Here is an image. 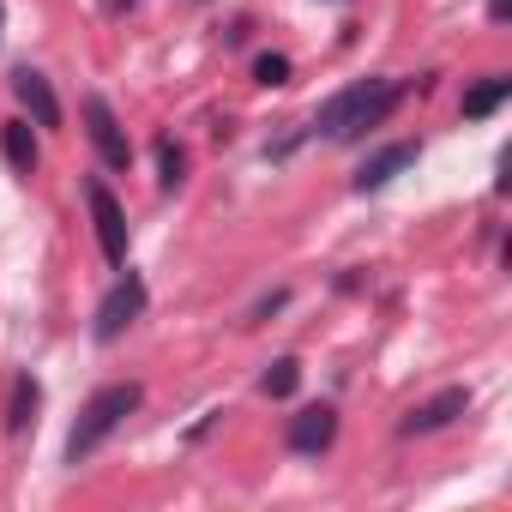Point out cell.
Returning <instances> with one entry per match:
<instances>
[{
	"instance_id": "cell-1",
	"label": "cell",
	"mask_w": 512,
	"mask_h": 512,
	"mask_svg": "<svg viewBox=\"0 0 512 512\" xmlns=\"http://www.w3.org/2000/svg\"><path fill=\"white\" fill-rule=\"evenodd\" d=\"M404 91H410V85H398V79H356V85H344L338 97L320 103L314 127H320L326 139H356V133L380 127V121L404 103Z\"/></svg>"
},
{
	"instance_id": "cell-2",
	"label": "cell",
	"mask_w": 512,
	"mask_h": 512,
	"mask_svg": "<svg viewBox=\"0 0 512 512\" xmlns=\"http://www.w3.org/2000/svg\"><path fill=\"white\" fill-rule=\"evenodd\" d=\"M145 404V386L139 380H115V386H97L91 398H85V410H79V422H73V434H67V464H85L133 410Z\"/></svg>"
},
{
	"instance_id": "cell-3",
	"label": "cell",
	"mask_w": 512,
	"mask_h": 512,
	"mask_svg": "<svg viewBox=\"0 0 512 512\" xmlns=\"http://www.w3.org/2000/svg\"><path fill=\"white\" fill-rule=\"evenodd\" d=\"M85 199H91V223H97V247H103V260L115 266V272H127V211H121V199L91 175L85 181Z\"/></svg>"
},
{
	"instance_id": "cell-4",
	"label": "cell",
	"mask_w": 512,
	"mask_h": 512,
	"mask_svg": "<svg viewBox=\"0 0 512 512\" xmlns=\"http://www.w3.org/2000/svg\"><path fill=\"white\" fill-rule=\"evenodd\" d=\"M139 314H145V278H139V272H127V278H121V284L97 302V320H91L97 344H115V338L139 320Z\"/></svg>"
},
{
	"instance_id": "cell-5",
	"label": "cell",
	"mask_w": 512,
	"mask_h": 512,
	"mask_svg": "<svg viewBox=\"0 0 512 512\" xmlns=\"http://www.w3.org/2000/svg\"><path fill=\"white\" fill-rule=\"evenodd\" d=\"M85 133H91V145H97V157H103L109 169H127V163H133L127 127L115 121V109H109L103 97H85Z\"/></svg>"
},
{
	"instance_id": "cell-6",
	"label": "cell",
	"mask_w": 512,
	"mask_h": 512,
	"mask_svg": "<svg viewBox=\"0 0 512 512\" xmlns=\"http://www.w3.org/2000/svg\"><path fill=\"white\" fill-rule=\"evenodd\" d=\"M464 410H470V386H446V392H434L428 404H416V410L398 422V434H404V440H416V434H434V428L458 422Z\"/></svg>"
},
{
	"instance_id": "cell-7",
	"label": "cell",
	"mask_w": 512,
	"mask_h": 512,
	"mask_svg": "<svg viewBox=\"0 0 512 512\" xmlns=\"http://www.w3.org/2000/svg\"><path fill=\"white\" fill-rule=\"evenodd\" d=\"M284 440H290V452H302V458H320V452L338 440V410H332V404H308V410H296Z\"/></svg>"
},
{
	"instance_id": "cell-8",
	"label": "cell",
	"mask_w": 512,
	"mask_h": 512,
	"mask_svg": "<svg viewBox=\"0 0 512 512\" xmlns=\"http://www.w3.org/2000/svg\"><path fill=\"white\" fill-rule=\"evenodd\" d=\"M416 157H422V145H416V139L380 145V151H374V157H368V163L356 169V193H380V187H386V181H398V175H404V169H410Z\"/></svg>"
},
{
	"instance_id": "cell-9",
	"label": "cell",
	"mask_w": 512,
	"mask_h": 512,
	"mask_svg": "<svg viewBox=\"0 0 512 512\" xmlns=\"http://www.w3.org/2000/svg\"><path fill=\"white\" fill-rule=\"evenodd\" d=\"M13 97L31 109L37 127H61V97H55V85H49L37 67H19V73H13Z\"/></svg>"
},
{
	"instance_id": "cell-10",
	"label": "cell",
	"mask_w": 512,
	"mask_h": 512,
	"mask_svg": "<svg viewBox=\"0 0 512 512\" xmlns=\"http://www.w3.org/2000/svg\"><path fill=\"white\" fill-rule=\"evenodd\" d=\"M0 151H7L13 175H37V163H43V151H37V133H31V121H7V127H0Z\"/></svg>"
},
{
	"instance_id": "cell-11",
	"label": "cell",
	"mask_w": 512,
	"mask_h": 512,
	"mask_svg": "<svg viewBox=\"0 0 512 512\" xmlns=\"http://www.w3.org/2000/svg\"><path fill=\"white\" fill-rule=\"evenodd\" d=\"M506 97H512V79H506V73H488L482 85H470V91H464V121H488Z\"/></svg>"
},
{
	"instance_id": "cell-12",
	"label": "cell",
	"mask_w": 512,
	"mask_h": 512,
	"mask_svg": "<svg viewBox=\"0 0 512 512\" xmlns=\"http://www.w3.org/2000/svg\"><path fill=\"white\" fill-rule=\"evenodd\" d=\"M37 410H43V386H37L31 374H19V380H13V404H7V428H13V434L37 428Z\"/></svg>"
},
{
	"instance_id": "cell-13",
	"label": "cell",
	"mask_w": 512,
	"mask_h": 512,
	"mask_svg": "<svg viewBox=\"0 0 512 512\" xmlns=\"http://www.w3.org/2000/svg\"><path fill=\"white\" fill-rule=\"evenodd\" d=\"M296 386H302V362H296V356H278V362L266 368V380H260L266 398H296Z\"/></svg>"
},
{
	"instance_id": "cell-14",
	"label": "cell",
	"mask_w": 512,
	"mask_h": 512,
	"mask_svg": "<svg viewBox=\"0 0 512 512\" xmlns=\"http://www.w3.org/2000/svg\"><path fill=\"white\" fill-rule=\"evenodd\" d=\"M157 181L163 187H181L187 181V151L175 139H157Z\"/></svg>"
},
{
	"instance_id": "cell-15",
	"label": "cell",
	"mask_w": 512,
	"mask_h": 512,
	"mask_svg": "<svg viewBox=\"0 0 512 512\" xmlns=\"http://www.w3.org/2000/svg\"><path fill=\"white\" fill-rule=\"evenodd\" d=\"M290 73H296L290 55H272V49L253 55V85H290Z\"/></svg>"
},
{
	"instance_id": "cell-16",
	"label": "cell",
	"mask_w": 512,
	"mask_h": 512,
	"mask_svg": "<svg viewBox=\"0 0 512 512\" xmlns=\"http://www.w3.org/2000/svg\"><path fill=\"white\" fill-rule=\"evenodd\" d=\"M488 13H494V19H506V13H512V0H488Z\"/></svg>"
},
{
	"instance_id": "cell-17",
	"label": "cell",
	"mask_w": 512,
	"mask_h": 512,
	"mask_svg": "<svg viewBox=\"0 0 512 512\" xmlns=\"http://www.w3.org/2000/svg\"><path fill=\"white\" fill-rule=\"evenodd\" d=\"M133 7V0H103V13H127Z\"/></svg>"
},
{
	"instance_id": "cell-18",
	"label": "cell",
	"mask_w": 512,
	"mask_h": 512,
	"mask_svg": "<svg viewBox=\"0 0 512 512\" xmlns=\"http://www.w3.org/2000/svg\"><path fill=\"white\" fill-rule=\"evenodd\" d=\"M0 25H7V7H0Z\"/></svg>"
}]
</instances>
